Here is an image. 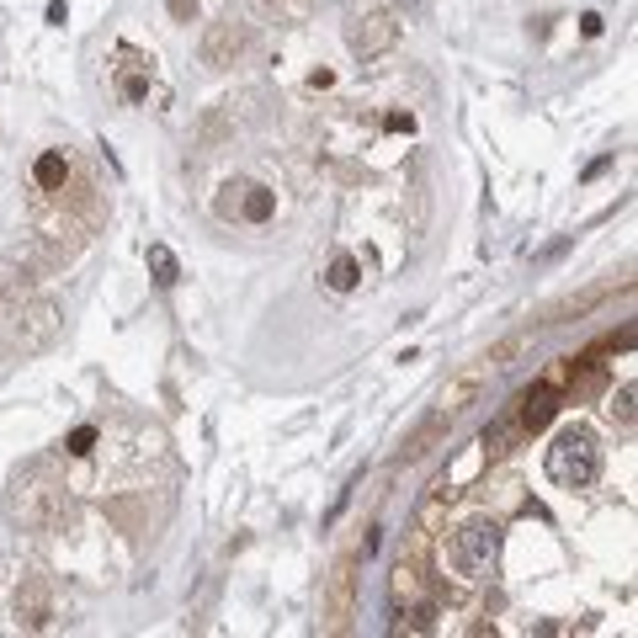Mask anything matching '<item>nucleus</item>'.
I'll list each match as a JSON object with an SVG mask.
<instances>
[{
    "mask_svg": "<svg viewBox=\"0 0 638 638\" xmlns=\"http://www.w3.org/2000/svg\"><path fill=\"white\" fill-rule=\"evenodd\" d=\"M64 511H70V500H64V484L48 479L43 468H27V474L11 479L6 490V522L22 527V532H48L64 522Z\"/></svg>",
    "mask_w": 638,
    "mask_h": 638,
    "instance_id": "f257e3e1",
    "label": "nucleus"
},
{
    "mask_svg": "<svg viewBox=\"0 0 638 638\" xmlns=\"http://www.w3.org/2000/svg\"><path fill=\"white\" fill-rule=\"evenodd\" d=\"M543 463H548V479L564 484V490H591V484L601 479V447H596V436L585 426H564L548 442Z\"/></svg>",
    "mask_w": 638,
    "mask_h": 638,
    "instance_id": "f03ea898",
    "label": "nucleus"
},
{
    "mask_svg": "<svg viewBox=\"0 0 638 638\" xmlns=\"http://www.w3.org/2000/svg\"><path fill=\"white\" fill-rule=\"evenodd\" d=\"M495 559H500V527H495V522H484V516L463 522L458 532L447 537V564L458 569L463 580H479Z\"/></svg>",
    "mask_w": 638,
    "mask_h": 638,
    "instance_id": "7ed1b4c3",
    "label": "nucleus"
},
{
    "mask_svg": "<svg viewBox=\"0 0 638 638\" xmlns=\"http://www.w3.org/2000/svg\"><path fill=\"white\" fill-rule=\"evenodd\" d=\"M59 330H64V304H54V298H22V304H16L11 351L16 357H38V351H48L59 341Z\"/></svg>",
    "mask_w": 638,
    "mask_h": 638,
    "instance_id": "20e7f679",
    "label": "nucleus"
},
{
    "mask_svg": "<svg viewBox=\"0 0 638 638\" xmlns=\"http://www.w3.org/2000/svg\"><path fill=\"white\" fill-rule=\"evenodd\" d=\"M250 43H256V27L224 16V22H208L203 43H197V54H203L208 70H229L234 59H245V48H250Z\"/></svg>",
    "mask_w": 638,
    "mask_h": 638,
    "instance_id": "39448f33",
    "label": "nucleus"
},
{
    "mask_svg": "<svg viewBox=\"0 0 638 638\" xmlns=\"http://www.w3.org/2000/svg\"><path fill=\"white\" fill-rule=\"evenodd\" d=\"M11 623L22 628V633L54 628V585H48L43 575H22V585H16V601H11Z\"/></svg>",
    "mask_w": 638,
    "mask_h": 638,
    "instance_id": "423d86ee",
    "label": "nucleus"
},
{
    "mask_svg": "<svg viewBox=\"0 0 638 638\" xmlns=\"http://www.w3.org/2000/svg\"><path fill=\"white\" fill-rule=\"evenodd\" d=\"M346 43H351V54L378 59V54H389V48L399 43V22H394L389 11H367V16H357V22H351Z\"/></svg>",
    "mask_w": 638,
    "mask_h": 638,
    "instance_id": "0eeeda50",
    "label": "nucleus"
},
{
    "mask_svg": "<svg viewBox=\"0 0 638 638\" xmlns=\"http://www.w3.org/2000/svg\"><path fill=\"white\" fill-rule=\"evenodd\" d=\"M351 607H357V559H341L335 564V575H330V591H325V633H341L346 628V617Z\"/></svg>",
    "mask_w": 638,
    "mask_h": 638,
    "instance_id": "6e6552de",
    "label": "nucleus"
},
{
    "mask_svg": "<svg viewBox=\"0 0 638 638\" xmlns=\"http://www.w3.org/2000/svg\"><path fill=\"white\" fill-rule=\"evenodd\" d=\"M479 394H484V367H474V373H458L442 394H436V415H442V421H458L463 410L479 405Z\"/></svg>",
    "mask_w": 638,
    "mask_h": 638,
    "instance_id": "1a4fd4ad",
    "label": "nucleus"
},
{
    "mask_svg": "<svg viewBox=\"0 0 638 638\" xmlns=\"http://www.w3.org/2000/svg\"><path fill=\"white\" fill-rule=\"evenodd\" d=\"M553 410H559L553 383H532V389L522 394V410H516V426H522V431H543L553 421Z\"/></svg>",
    "mask_w": 638,
    "mask_h": 638,
    "instance_id": "9d476101",
    "label": "nucleus"
},
{
    "mask_svg": "<svg viewBox=\"0 0 638 638\" xmlns=\"http://www.w3.org/2000/svg\"><path fill=\"white\" fill-rule=\"evenodd\" d=\"M452 421H442V415H431V421L421 426V431H415V436H405V447H399L394 452V463H415V458H426V447L436 442V436H442Z\"/></svg>",
    "mask_w": 638,
    "mask_h": 638,
    "instance_id": "9b49d317",
    "label": "nucleus"
},
{
    "mask_svg": "<svg viewBox=\"0 0 638 638\" xmlns=\"http://www.w3.org/2000/svg\"><path fill=\"white\" fill-rule=\"evenodd\" d=\"M64 176H70V165H64L59 149H48V155H38V165H32V181H38L43 192H59Z\"/></svg>",
    "mask_w": 638,
    "mask_h": 638,
    "instance_id": "f8f14e48",
    "label": "nucleus"
},
{
    "mask_svg": "<svg viewBox=\"0 0 638 638\" xmlns=\"http://www.w3.org/2000/svg\"><path fill=\"white\" fill-rule=\"evenodd\" d=\"M149 272H155L160 288H171V282H181V261H176V250L171 245H149Z\"/></svg>",
    "mask_w": 638,
    "mask_h": 638,
    "instance_id": "ddd939ff",
    "label": "nucleus"
},
{
    "mask_svg": "<svg viewBox=\"0 0 638 638\" xmlns=\"http://www.w3.org/2000/svg\"><path fill=\"white\" fill-rule=\"evenodd\" d=\"M245 197H240V213L250 218V224H266V218L277 213V197L266 192V187H240Z\"/></svg>",
    "mask_w": 638,
    "mask_h": 638,
    "instance_id": "4468645a",
    "label": "nucleus"
},
{
    "mask_svg": "<svg viewBox=\"0 0 638 638\" xmlns=\"http://www.w3.org/2000/svg\"><path fill=\"white\" fill-rule=\"evenodd\" d=\"M532 346V330H522V335H511V341H500L490 357H484V367H495V373H506V367H516V357Z\"/></svg>",
    "mask_w": 638,
    "mask_h": 638,
    "instance_id": "2eb2a0df",
    "label": "nucleus"
},
{
    "mask_svg": "<svg viewBox=\"0 0 638 638\" xmlns=\"http://www.w3.org/2000/svg\"><path fill=\"white\" fill-rule=\"evenodd\" d=\"M607 415H612L623 431H633V421H638V410H633V383H623V389L607 399Z\"/></svg>",
    "mask_w": 638,
    "mask_h": 638,
    "instance_id": "dca6fc26",
    "label": "nucleus"
},
{
    "mask_svg": "<svg viewBox=\"0 0 638 638\" xmlns=\"http://www.w3.org/2000/svg\"><path fill=\"white\" fill-rule=\"evenodd\" d=\"M325 282H330L335 293H351V288L362 282V277H357V261H351V256H335V261H330V272H325Z\"/></svg>",
    "mask_w": 638,
    "mask_h": 638,
    "instance_id": "f3484780",
    "label": "nucleus"
},
{
    "mask_svg": "<svg viewBox=\"0 0 638 638\" xmlns=\"http://www.w3.org/2000/svg\"><path fill=\"white\" fill-rule=\"evenodd\" d=\"M91 447H96V426H80V431H70V442H64V452H70V458H86Z\"/></svg>",
    "mask_w": 638,
    "mask_h": 638,
    "instance_id": "a211bd4d",
    "label": "nucleus"
},
{
    "mask_svg": "<svg viewBox=\"0 0 638 638\" xmlns=\"http://www.w3.org/2000/svg\"><path fill=\"white\" fill-rule=\"evenodd\" d=\"M117 91H123L128 102H144V91H149V86H144V75H139V70H123V75H117Z\"/></svg>",
    "mask_w": 638,
    "mask_h": 638,
    "instance_id": "6ab92c4d",
    "label": "nucleus"
},
{
    "mask_svg": "<svg viewBox=\"0 0 638 638\" xmlns=\"http://www.w3.org/2000/svg\"><path fill=\"white\" fill-rule=\"evenodd\" d=\"M389 128H394V133H410L415 117H410V112H389Z\"/></svg>",
    "mask_w": 638,
    "mask_h": 638,
    "instance_id": "aec40b11",
    "label": "nucleus"
},
{
    "mask_svg": "<svg viewBox=\"0 0 638 638\" xmlns=\"http://www.w3.org/2000/svg\"><path fill=\"white\" fill-rule=\"evenodd\" d=\"M580 32H585V38H596V32H601V16L585 11V16H580Z\"/></svg>",
    "mask_w": 638,
    "mask_h": 638,
    "instance_id": "412c9836",
    "label": "nucleus"
},
{
    "mask_svg": "<svg viewBox=\"0 0 638 638\" xmlns=\"http://www.w3.org/2000/svg\"><path fill=\"white\" fill-rule=\"evenodd\" d=\"M48 22H54V27H64V22H70V11H64V0H54V6H48Z\"/></svg>",
    "mask_w": 638,
    "mask_h": 638,
    "instance_id": "4be33fe9",
    "label": "nucleus"
},
{
    "mask_svg": "<svg viewBox=\"0 0 638 638\" xmlns=\"http://www.w3.org/2000/svg\"><path fill=\"white\" fill-rule=\"evenodd\" d=\"M171 11H176V16H192V11H197V0H171Z\"/></svg>",
    "mask_w": 638,
    "mask_h": 638,
    "instance_id": "5701e85b",
    "label": "nucleus"
}]
</instances>
